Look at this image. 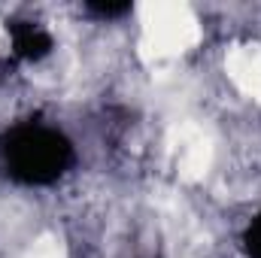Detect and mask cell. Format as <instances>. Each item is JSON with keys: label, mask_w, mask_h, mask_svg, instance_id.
Returning a JSON list of instances; mask_svg holds the SVG:
<instances>
[{"label": "cell", "mask_w": 261, "mask_h": 258, "mask_svg": "<svg viewBox=\"0 0 261 258\" xmlns=\"http://www.w3.org/2000/svg\"><path fill=\"white\" fill-rule=\"evenodd\" d=\"M140 24H143V40H140V58L155 64L164 58H176L189 52L200 40V24L189 3H140Z\"/></svg>", "instance_id": "6da1fadb"}, {"label": "cell", "mask_w": 261, "mask_h": 258, "mask_svg": "<svg viewBox=\"0 0 261 258\" xmlns=\"http://www.w3.org/2000/svg\"><path fill=\"white\" fill-rule=\"evenodd\" d=\"M173 134H179V176L186 183H197L206 176L210 164H213V140L200 128H176Z\"/></svg>", "instance_id": "7a4b0ae2"}, {"label": "cell", "mask_w": 261, "mask_h": 258, "mask_svg": "<svg viewBox=\"0 0 261 258\" xmlns=\"http://www.w3.org/2000/svg\"><path fill=\"white\" fill-rule=\"evenodd\" d=\"M225 70L231 76V82L246 94L261 100V46L258 43H246V46H234L225 58Z\"/></svg>", "instance_id": "3957f363"}, {"label": "cell", "mask_w": 261, "mask_h": 258, "mask_svg": "<svg viewBox=\"0 0 261 258\" xmlns=\"http://www.w3.org/2000/svg\"><path fill=\"white\" fill-rule=\"evenodd\" d=\"M24 258H67V255H64L61 240L52 237V234H46V237H40V240L34 243V249H31Z\"/></svg>", "instance_id": "277c9868"}, {"label": "cell", "mask_w": 261, "mask_h": 258, "mask_svg": "<svg viewBox=\"0 0 261 258\" xmlns=\"http://www.w3.org/2000/svg\"><path fill=\"white\" fill-rule=\"evenodd\" d=\"M6 43V34H3V24H0V46Z\"/></svg>", "instance_id": "5b68a950"}]
</instances>
